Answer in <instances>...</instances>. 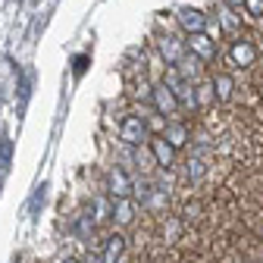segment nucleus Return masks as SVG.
Masks as SVG:
<instances>
[{"label":"nucleus","instance_id":"nucleus-1","mask_svg":"<svg viewBox=\"0 0 263 263\" xmlns=\"http://www.w3.org/2000/svg\"><path fill=\"white\" fill-rule=\"evenodd\" d=\"M185 50H191L201 63H213L216 60V41L207 35V31H191L188 41H185Z\"/></svg>","mask_w":263,"mask_h":263},{"label":"nucleus","instance_id":"nucleus-2","mask_svg":"<svg viewBox=\"0 0 263 263\" xmlns=\"http://www.w3.org/2000/svg\"><path fill=\"white\" fill-rule=\"evenodd\" d=\"M119 138L128 144V147H141L147 141V122L141 116H125L122 125H119Z\"/></svg>","mask_w":263,"mask_h":263},{"label":"nucleus","instance_id":"nucleus-3","mask_svg":"<svg viewBox=\"0 0 263 263\" xmlns=\"http://www.w3.org/2000/svg\"><path fill=\"white\" fill-rule=\"evenodd\" d=\"M151 101H154V110L160 113V116H176L179 113V97L173 94V88L170 85H157L154 91H151Z\"/></svg>","mask_w":263,"mask_h":263},{"label":"nucleus","instance_id":"nucleus-4","mask_svg":"<svg viewBox=\"0 0 263 263\" xmlns=\"http://www.w3.org/2000/svg\"><path fill=\"white\" fill-rule=\"evenodd\" d=\"M107 191H110L113 201H116V197H132V194H135V182L128 179V173L122 166H113L110 176H107Z\"/></svg>","mask_w":263,"mask_h":263},{"label":"nucleus","instance_id":"nucleus-5","mask_svg":"<svg viewBox=\"0 0 263 263\" xmlns=\"http://www.w3.org/2000/svg\"><path fill=\"white\" fill-rule=\"evenodd\" d=\"M151 141V154H154V163L157 166H163V170H170L173 166V160H176V147L166 141V138H147Z\"/></svg>","mask_w":263,"mask_h":263},{"label":"nucleus","instance_id":"nucleus-6","mask_svg":"<svg viewBox=\"0 0 263 263\" xmlns=\"http://www.w3.org/2000/svg\"><path fill=\"white\" fill-rule=\"evenodd\" d=\"M176 19H179V25L188 31H207V16L201 13V10H194V7H182L179 13H176Z\"/></svg>","mask_w":263,"mask_h":263},{"label":"nucleus","instance_id":"nucleus-7","mask_svg":"<svg viewBox=\"0 0 263 263\" xmlns=\"http://www.w3.org/2000/svg\"><path fill=\"white\" fill-rule=\"evenodd\" d=\"M160 53H163V60H166V66H176L185 57V44L179 38H173V35H163L160 38Z\"/></svg>","mask_w":263,"mask_h":263},{"label":"nucleus","instance_id":"nucleus-8","mask_svg":"<svg viewBox=\"0 0 263 263\" xmlns=\"http://www.w3.org/2000/svg\"><path fill=\"white\" fill-rule=\"evenodd\" d=\"M232 63H235V66H254V63H257V47H254V41L238 38V41L232 44Z\"/></svg>","mask_w":263,"mask_h":263},{"label":"nucleus","instance_id":"nucleus-9","mask_svg":"<svg viewBox=\"0 0 263 263\" xmlns=\"http://www.w3.org/2000/svg\"><path fill=\"white\" fill-rule=\"evenodd\" d=\"M110 219H116L119 226H128L132 219H135V207H132V201H128V197H116V201H113Z\"/></svg>","mask_w":263,"mask_h":263},{"label":"nucleus","instance_id":"nucleus-10","mask_svg":"<svg viewBox=\"0 0 263 263\" xmlns=\"http://www.w3.org/2000/svg\"><path fill=\"white\" fill-rule=\"evenodd\" d=\"M125 251V238L122 235H110L107 245H104V254H101V263H116Z\"/></svg>","mask_w":263,"mask_h":263},{"label":"nucleus","instance_id":"nucleus-11","mask_svg":"<svg viewBox=\"0 0 263 263\" xmlns=\"http://www.w3.org/2000/svg\"><path fill=\"white\" fill-rule=\"evenodd\" d=\"M163 138H166V141L179 151V147H185V144H188V128H185L182 122H170L166 128H163Z\"/></svg>","mask_w":263,"mask_h":263},{"label":"nucleus","instance_id":"nucleus-12","mask_svg":"<svg viewBox=\"0 0 263 263\" xmlns=\"http://www.w3.org/2000/svg\"><path fill=\"white\" fill-rule=\"evenodd\" d=\"M213 94H216V101H229L232 97V91H235V82H232V76H226V72H219L213 82Z\"/></svg>","mask_w":263,"mask_h":263},{"label":"nucleus","instance_id":"nucleus-13","mask_svg":"<svg viewBox=\"0 0 263 263\" xmlns=\"http://www.w3.org/2000/svg\"><path fill=\"white\" fill-rule=\"evenodd\" d=\"M10 166H13V141L0 135V173H7Z\"/></svg>","mask_w":263,"mask_h":263},{"label":"nucleus","instance_id":"nucleus-14","mask_svg":"<svg viewBox=\"0 0 263 263\" xmlns=\"http://www.w3.org/2000/svg\"><path fill=\"white\" fill-rule=\"evenodd\" d=\"M210 101H216L213 85H201V88H194V104H197V107H207Z\"/></svg>","mask_w":263,"mask_h":263},{"label":"nucleus","instance_id":"nucleus-15","mask_svg":"<svg viewBox=\"0 0 263 263\" xmlns=\"http://www.w3.org/2000/svg\"><path fill=\"white\" fill-rule=\"evenodd\" d=\"M201 176H204V160H201V157H191V160H188V179L197 182Z\"/></svg>","mask_w":263,"mask_h":263},{"label":"nucleus","instance_id":"nucleus-16","mask_svg":"<svg viewBox=\"0 0 263 263\" xmlns=\"http://www.w3.org/2000/svg\"><path fill=\"white\" fill-rule=\"evenodd\" d=\"M251 19H260L263 16V0H245V7H241Z\"/></svg>","mask_w":263,"mask_h":263},{"label":"nucleus","instance_id":"nucleus-17","mask_svg":"<svg viewBox=\"0 0 263 263\" xmlns=\"http://www.w3.org/2000/svg\"><path fill=\"white\" fill-rule=\"evenodd\" d=\"M76 229H79V235H82V238H88V235L94 232V219H91L88 213H82V216H79V226H76Z\"/></svg>","mask_w":263,"mask_h":263},{"label":"nucleus","instance_id":"nucleus-18","mask_svg":"<svg viewBox=\"0 0 263 263\" xmlns=\"http://www.w3.org/2000/svg\"><path fill=\"white\" fill-rule=\"evenodd\" d=\"M28 94H31V72H25L22 76V85H19V104L22 107L28 104Z\"/></svg>","mask_w":263,"mask_h":263},{"label":"nucleus","instance_id":"nucleus-19","mask_svg":"<svg viewBox=\"0 0 263 263\" xmlns=\"http://www.w3.org/2000/svg\"><path fill=\"white\" fill-rule=\"evenodd\" d=\"M44 191H47V185H38V188H35V197H31V213L41 210V204H44Z\"/></svg>","mask_w":263,"mask_h":263},{"label":"nucleus","instance_id":"nucleus-20","mask_svg":"<svg viewBox=\"0 0 263 263\" xmlns=\"http://www.w3.org/2000/svg\"><path fill=\"white\" fill-rule=\"evenodd\" d=\"M222 25H226L229 31H235V28H238V19H235V10H229V7L222 10Z\"/></svg>","mask_w":263,"mask_h":263},{"label":"nucleus","instance_id":"nucleus-21","mask_svg":"<svg viewBox=\"0 0 263 263\" xmlns=\"http://www.w3.org/2000/svg\"><path fill=\"white\" fill-rule=\"evenodd\" d=\"M85 66H88V57L82 53V57H76V60H72V72H76V76H82V72H85Z\"/></svg>","mask_w":263,"mask_h":263},{"label":"nucleus","instance_id":"nucleus-22","mask_svg":"<svg viewBox=\"0 0 263 263\" xmlns=\"http://www.w3.org/2000/svg\"><path fill=\"white\" fill-rule=\"evenodd\" d=\"M151 160H154V154H147V151H138V154H135V163H138L141 170H147V163H151Z\"/></svg>","mask_w":263,"mask_h":263},{"label":"nucleus","instance_id":"nucleus-23","mask_svg":"<svg viewBox=\"0 0 263 263\" xmlns=\"http://www.w3.org/2000/svg\"><path fill=\"white\" fill-rule=\"evenodd\" d=\"M226 7H229V10H235V13H241V7H245V0H226Z\"/></svg>","mask_w":263,"mask_h":263},{"label":"nucleus","instance_id":"nucleus-24","mask_svg":"<svg viewBox=\"0 0 263 263\" xmlns=\"http://www.w3.org/2000/svg\"><path fill=\"white\" fill-rule=\"evenodd\" d=\"M66 263H79V260H66Z\"/></svg>","mask_w":263,"mask_h":263},{"label":"nucleus","instance_id":"nucleus-25","mask_svg":"<svg viewBox=\"0 0 263 263\" xmlns=\"http://www.w3.org/2000/svg\"><path fill=\"white\" fill-rule=\"evenodd\" d=\"M0 185H4V182H0Z\"/></svg>","mask_w":263,"mask_h":263}]
</instances>
